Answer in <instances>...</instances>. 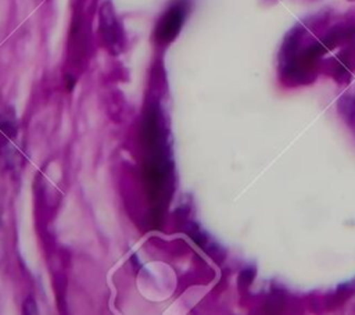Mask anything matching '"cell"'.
Returning <instances> with one entry per match:
<instances>
[{"instance_id":"cell-1","label":"cell","mask_w":355,"mask_h":315,"mask_svg":"<svg viewBox=\"0 0 355 315\" xmlns=\"http://www.w3.org/2000/svg\"><path fill=\"white\" fill-rule=\"evenodd\" d=\"M183 19H184V7H182L180 4L172 6L164 14V17L157 25V29H155L157 39L164 43L173 40L183 25Z\"/></svg>"},{"instance_id":"cell-2","label":"cell","mask_w":355,"mask_h":315,"mask_svg":"<svg viewBox=\"0 0 355 315\" xmlns=\"http://www.w3.org/2000/svg\"><path fill=\"white\" fill-rule=\"evenodd\" d=\"M100 29H101L104 40L107 42V46L110 49H114L115 51H118L119 46L122 43V33H121V28L118 25L116 17L114 14V10L111 8L110 4H105L101 8Z\"/></svg>"},{"instance_id":"cell-3","label":"cell","mask_w":355,"mask_h":315,"mask_svg":"<svg viewBox=\"0 0 355 315\" xmlns=\"http://www.w3.org/2000/svg\"><path fill=\"white\" fill-rule=\"evenodd\" d=\"M254 278H255V269H254V268H247V269H244V271L240 273L239 283H240L241 286H244V287H248V286L252 283Z\"/></svg>"},{"instance_id":"cell-4","label":"cell","mask_w":355,"mask_h":315,"mask_svg":"<svg viewBox=\"0 0 355 315\" xmlns=\"http://www.w3.org/2000/svg\"><path fill=\"white\" fill-rule=\"evenodd\" d=\"M25 307H29V309H28V308H25V309H24V312H25V314H36V309H35V308H36V305H35V303H33L32 300L26 301V303H25Z\"/></svg>"}]
</instances>
